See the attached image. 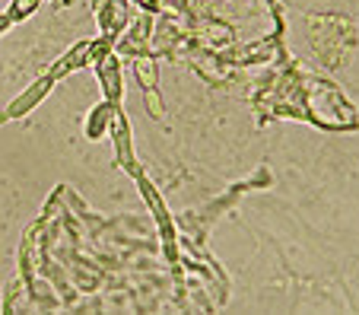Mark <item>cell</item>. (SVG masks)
<instances>
[{
  "mask_svg": "<svg viewBox=\"0 0 359 315\" xmlns=\"http://www.w3.org/2000/svg\"><path fill=\"white\" fill-rule=\"evenodd\" d=\"M13 26H16V22L10 20V13H0V35H4V32H10V29H13Z\"/></svg>",
  "mask_w": 359,
  "mask_h": 315,
  "instance_id": "obj_14",
  "label": "cell"
},
{
  "mask_svg": "<svg viewBox=\"0 0 359 315\" xmlns=\"http://www.w3.org/2000/svg\"><path fill=\"white\" fill-rule=\"evenodd\" d=\"M143 102H147V112L156 121L165 118V105H163V96H159V89H143Z\"/></svg>",
  "mask_w": 359,
  "mask_h": 315,
  "instance_id": "obj_12",
  "label": "cell"
},
{
  "mask_svg": "<svg viewBox=\"0 0 359 315\" xmlns=\"http://www.w3.org/2000/svg\"><path fill=\"white\" fill-rule=\"evenodd\" d=\"M39 7H41V0H13L7 13H10V20L13 22H26Z\"/></svg>",
  "mask_w": 359,
  "mask_h": 315,
  "instance_id": "obj_11",
  "label": "cell"
},
{
  "mask_svg": "<svg viewBox=\"0 0 359 315\" xmlns=\"http://www.w3.org/2000/svg\"><path fill=\"white\" fill-rule=\"evenodd\" d=\"M118 109H121V105L109 102V99H102L99 105H93V112L86 115V124H83L86 140H102V138H105V134H109V128H111V118H115Z\"/></svg>",
  "mask_w": 359,
  "mask_h": 315,
  "instance_id": "obj_8",
  "label": "cell"
},
{
  "mask_svg": "<svg viewBox=\"0 0 359 315\" xmlns=\"http://www.w3.org/2000/svg\"><path fill=\"white\" fill-rule=\"evenodd\" d=\"M111 140H115V163L128 172L130 178L140 175V163H137V153H134V130H130V121H128V112L118 109L115 118H111V128H109Z\"/></svg>",
  "mask_w": 359,
  "mask_h": 315,
  "instance_id": "obj_2",
  "label": "cell"
},
{
  "mask_svg": "<svg viewBox=\"0 0 359 315\" xmlns=\"http://www.w3.org/2000/svg\"><path fill=\"white\" fill-rule=\"evenodd\" d=\"M102 4H105V0H93V10H99V7H102Z\"/></svg>",
  "mask_w": 359,
  "mask_h": 315,
  "instance_id": "obj_15",
  "label": "cell"
},
{
  "mask_svg": "<svg viewBox=\"0 0 359 315\" xmlns=\"http://www.w3.org/2000/svg\"><path fill=\"white\" fill-rule=\"evenodd\" d=\"M134 80L140 83V89H156L159 83V67H156V58L149 55H137L134 58Z\"/></svg>",
  "mask_w": 359,
  "mask_h": 315,
  "instance_id": "obj_9",
  "label": "cell"
},
{
  "mask_svg": "<svg viewBox=\"0 0 359 315\" xmlns=\"http://www.w3.org/2000/svg\"><path fill=\"white\" fill-rule=\"evenodd\" d=\"M95 20H99L102 35L118 39V35L130 26V0H105V4L95 10Z\"/></svg>",
  "mask_w": 359,
  "mask_h": 315,
  "instance_id": "obj_6",
  "label": "cell"
},
{
  "mask_svg": "<svg viewBox=\"0 0 359 315\" xmlns=\"http://www.w3.org/2000/svg\"><path fill=\"white\" fill-rule=\"evenodd\" d=\"M134 182H137V188H140L143 201H147L149 213L156 217V229H159V239H163V252H165V258H169L172 264H178V233H175V217L169 213V207H165L163 194L156 192V185H153V182H149V178L143 175V172L134 178Z\"/></svg>",
  "mask_w": 359,
  "mask_h": 315,
  "instance_id": "obj_1",
  "label": "cell"
},
{
  "mask_svg": "<svg viewBox=\"0 0 359 315\" xmlns=\"http://www.w3.org/2000/svg\"><path fill=\"white\" fill-rule=\"evenodd\" d=\"M149 48H153V13H140L115 39V51L121 58H137V55H147Z\"/></svg>",
  "mask_w": 359,
  "mask_h": 315,
  "instance_id": "obj_3",
  "label": "cell"
},
{
  "mask_svg": "<svg viewBox=\"0 0 359 315\" xmlns=\"http://www.w3.org/2000/svg\"><path fill=\"white\" fill-rule=\"evenodd\" d=\"M130 7H140L143 13H153L156 16L163 10V0H130Z\"/></svg>",
  "mask_w": 359,
  "mask_h": 315,
  "instance_id": "obj_13",
  "label": "cell"
},
{
  "mask_svg": "<svg viewBox=\"0 0 359 315\" xmlns=\"http://www.w3.org/2000/svg\"><path fill=\"white\" fill-rule=\"evenodd\" d=\"M83 67H93V41H76L67 55L57 58V64L48 70V76L57 83V80H64V76H70L74 70H83Z\"/></svg>",
  "mask_w": 359,
  "mask_h": 315,
  "instance_id": "obj_7",
  "label": "cell"
},
{
  "mask_svg": "<svg viewBox=\"0 0 359 315\" xmlns=\"http://www.w3.org/2000/svg\"><path fill=\"white\" fill-rule=\"evenodd\" d=\"M29 309V287H26V281H13L7 287V300L0 302V312H26Z\"/></svg>",
  "mask_w": 359,
  "mask_h": 315,
  "instance_id": "obj_10",
  "label": "cell"
},
{
  "mask_svg": "<svg viewBox=\"0 0 359 315\" xmlns=\"http://www.w3.org/2000/svg\"><path fill=\"white\" fill-rule=\"evenodd\" d=\"M51 86H55V80L51 76H39V80L32 83V86L26 89V93H20V96L13 99V102L7 105V109L0 112V124H7V121H16V118H26L29 112L35 109L39 102H45V96L51 93Z\"/></svg>",
  "mask_w": 359,
  "mask_h": 315,
  "instance_id": "obj_5",
  "label": "cell"
},
{
  "mask_svg": "<svg viewBox=\"0 0 359 315\" xmlns=\"http://www.w3.org/2000/svg\"><path fill=\"white\" fill-rule=\"evenodd\" d=\"M95 67V76H99V86H102V96L109 99V102H118L121 105V96H124V58L118 51L105 55L102 61L93 64Z\"/></svg>",
  "mask_w": 359,
  "mask_h": 315,
  "instance_id": "obj_4",
  "label": "cell"
}]
</instances>
